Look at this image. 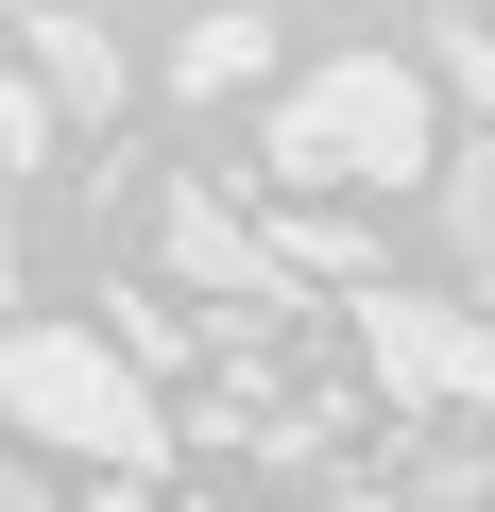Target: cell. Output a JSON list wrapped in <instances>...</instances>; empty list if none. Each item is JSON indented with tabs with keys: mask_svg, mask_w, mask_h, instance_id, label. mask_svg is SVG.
Returning <instances> with one entry per match:
<instances>
[{
	"mask_svg": "<svg viewBox=\"0 0 495 512\" xmlns=\"http://www.w3.org/2000/svg\"><path fill=\"white\" fill-rule=\"evenodd\" d=\"M274 171H291V188H410V171H427V86H410L393 52L308 69V86L274 103Z\"/></svg>",
	"mask_w": 495,
	"mask_h": 512,
	"instance_id": "1",
	"label": "cell"
},
{
	"mask_svg": "<svg viewBox=\"0 0 495 512\" xmlns=\"http://www.w3.org/2000/svg\"><path fill=\"white\" fill-rule=\"evenodd\" d=\"M0 410H18L35 444H86L103 478H137L171 444L154 376H120V342H86V325H18V342H0Z\"/></svg>",
	"mask_w": 495,
	"mask_h": 512,
	"instance_id": "2",
	"label": "cell"
},
{
	"mask_svg": "<svg viewBox=\"0 0 495 512\" xmlns=\"http://www.w3.org/2000/svg\"><path fill=\"white\" fill-rule=\"evenodd\" d=\"M359 359H376L410 410H495V325H478V308H427V291H359Z\"/></svg>",
	"mask_w": 495,
	"mask_h": 512,
	"instance_id": "3",
	"label": "cell"
},
{
	"mask_svg": "<svg viewBox=\"0 0 495 512\" xmlns=\"http://www.w3.org/2000/svg\"><path fill=\"white\" fill-rule=\"evenodd\" d=\"M154 239H171V274H188V291H222V308H291V274H274V239L239 222L222 188H171V205H154Z\"/></svg>",
	"mask_w": 495,
	"mask_h": 512,
	"instance_id": "4",
	"label": "cell"
},
{
	"mask_svg": "<svg viewBox=\"0 0 495 512\" xmlns=\"http://www.w3.org/2000/svg\"><path fill=\"white\" fill-rule=\"evenodd\" d=\"M257 69H274V18H257V0H205V18L171 35V86H188V103H222V86H257Z\"/></svg>",
	"mask_w": 495,
	"mask_h": 512,
	"instance_id": "5",
	"label": "cell"
},
{
	"mask_svg": "<svg viewBox=\"0 0 495 512\" xmlns=\"http://www.w3.org/2000/svg\"><path fill=\"white\" fill-rule=\"evenodd\" d=\"M35 103L120 120V52H103V18H86V0H52V18H35Z\"/></svg>",
	"mask_w": 495,
	"mask_h": 512,
	"instance_id": "6",
	"label": "cell"
},
{
	"mask_svg": "<svg viewBox=\"0 0 495 512\" xmlns=\"http://www.w3.org/2000/svg\"><path fill=\"white\" fill-rule=\"evenodd\" d=\"M444 239H461V256H478V274H495V120H478V154H461V171H444Z\"/></svg>",
	"mask_w": 495,
	"mask_h": 512,
	"instance_id": "7",
	"label": "cell"
},
{
	"mask_svg": "<svg viewBox=\"0 0 495 512\" xmlns=\"http://www.w3.org/2000/svg\"><path fill=\"white\" fill-rule=\"evenodd\" d=\"M35 154H52V103H35V86H0V171H35Z\"/></svg>",
	"mask_w": 495,
	"mask_h": 512,
	"instance_id": "8",
	"label": "cell"
},
{
	"mask_svg": "<svg viewBox=\"0 0 495 512\" xmlns=\"http://www.w3.org/2000/svg\"><path fill=\"white\" fill-rule=\"evenodd\" d=\"M0 512H52V478H35V461H18V444H0Z\"/></svg>",
	"mask_w": 495,
	"mask_h": 512,
	"instance_id": "9",
	"label": "cell"
},
{
	"mask_svg": "<svg viewBox=\"0 0 495 512\" xmlns=\"http://www.w3.org/2000/svg\"><path fill=\"white\" fill-rule=\"evenodd\" d=\"M86 512H154V495H137V478H103V495H86Z\"/></svg>",
	"mask_w": 495,
	"mask_h": 512,
	"instance_id": "10",
	"label": "cell"
},
{
	"mask_svg": "<svg viewBox=\"0 0 495 512\" xmlns=\"http://www.w3.org/2000/svg\"><path fill=\"white\" fill-rule=\"evenodd\" d=\"M0 291H18V222H0Z\"/></svg>",
	"mask_w": 495,
	"mask_h": 512,
	"instance_id": "11",
	"label": "cell"
}]
</instances>
